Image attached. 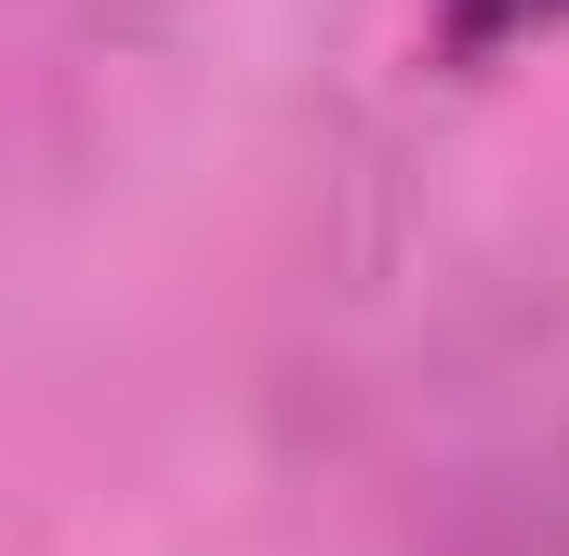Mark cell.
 Instances as JSON below:
<instances>
[{
	"label": "cell",
	"instance_id": "obj_1",
	"mask_svg": "<svg viewBox=\"0 0 569 556\" xmlns=\"http://www.w3.org/2000/svg\"><path fill=\"white\" fill-rule=\"evenodd\" d=\"M437 27H450V53H503L530 27H569V0H437Z\"/></svg>",
	"mask_w": 569,
	"mask_h": 556
}]
</instances>
